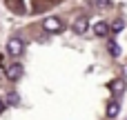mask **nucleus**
<instances>
[{"label":"nucleus","mask_w":127,"mask_h":120,"mask_svg":"<svg viewBox=\"0 0 127 120\" xmlns=\"http://www.w3.org/2000/svg\"><path fill=\"white\" fill-rule=\"evenodd\" d=\"M109 89H112V94H114V96H121V94H125V89H127L125 78H114V80L109 82Z\"/></svg>","instance_id":"obj_4"},{"label":"nucleus","mask_w":127,"mask_h":120,"mask_svg":"<svg viewBox=\"0 0 127 120\" xmlns=\"http://www.w3.org/2000/svg\"><path fill=\"white\" fill-rule=\"evenodd\" d=\"M94 33L100 36V38H105V36L109 33V24H107V22H96V24H94Z\"/></svg>","instance_id":"obj_7"},{"label":"nucleus","mask_w":127,"mask_h":120,"mask_svg":"<svg viewBox=\"0 0 127 120\" xmlns=\"http://www.w3.org/2000/svg\"><path fill=\"white\" fill-rule=\"evenodd\" d=\"M107 49H109V53H112V56H116V58L121 56V47H118V42H116V40H109V42H107Z\"/></svg>","instance_id":"obj_8"},{"label":"nucleus","mask_w":127,"mask_h":120,"mask_svg":"<svg viewBox=\"0 0 127 120\" xmlns=\"http://www.w3.org/2000/svg\"><path fill=\"white\" fill-rule=\"evenodd\" d=\"M121 114V102L118 100H109V105H107V118H116Z\"/></svg>","instance_id":"obj_6"},{"label":"nucleus","mask_w":127,"mask_h":120,"mask_svg":"<svg viewBox=\"0 0 127 120\" xmlns=\"http://www.w3.org/2000/svg\"><path fill=\"white\" fill-rule=\"evenodd\" d=\"M22 65H18V62H13V65H9L7 67V80H11V82H16V80H20V76H22Z\"/></svg>","instance_id":"obj_3"},{"label":"nucleus","mask_w":127,"mask_h":120,"mask_svg":"<svg viewBox=\"0 0 127 120\" xmlns=\"http://www.w3.org/2000/svg\"><path fill=\"white\" fill-rule=\"evenodd\" d=\"M4 111V100H0V114Z\"/></svg>","instance_id":"obj_12"},{"label":"nucleus","mask_w":127,"mask_h":120,"mask_svg":"<svg viewBox=\"0 0 127 120\" xmlns=\"http://www.w3.org/2000/svg\"><path fill=\"white\" fill-rule=\"evenodd\" d=\"M42 29H45V31H49V33H58V31H63V29H65V24H63V20H60V18L49 16V18H45V20H42Z\"/></svg>","instance_id":"obj_1"},{"label":"nucleus","mask_w":127,"mask_h":120,"mask_svg":"<svg viewBox=\"0 0 127 120\" xmlns=\"http://www.w3.org/2000/svg\"><path fill=\"white\" fill-rule=\"evenodd\" d=\"M7 53L11 56V58H18V56H22V51H25V42L20 40V38H11V40H7Z\"/></svg>","instance_id":"obj_2"},{"label":"nucleus","mask_w":127,"mask_h":120,"mask_svg":"<svg viewBox=\"0 0 127 120\" xmlns=\"http://www.w3.org/2000/svg\"><path fill=\"white\" fill-rule=\"evenodd\" d=\"M87 27H89V22H87V18H76V22L71 24V29H74V33H85L87 31Z\"/></svg>","instance_id":"obj_5"},{"label":"nucleus","mask_w":127,"mask_h":120,"mask_svg":"<svg viewBox=\"0 0 127 120\" xmlns=\"http://www.w3.org/2000/svg\"><path fill=\"white\" fill-rule=\"evenodd\" d=\"M16 102H18V96H16V94H11V96L7 98V105H16Z\"/></svg>","instance_id":"obj_11"},{"label":"nucleus","mask_w":127,"mask_h":120,"mask_svg":"<svg viewBox=\"0 0 127 120\" xmlns=\"http://www.w3.org/2000/svg\"><path fill=\"white\" fill-rule=\"evenodd\" d=\"M94 2H96L100 9H107V7H109V0H94Z\"/></svg>","instance_id":"obj_10"},{"label":"nucleus","mask_w":127,"mask_h":120,"mask_svg":"<svg viewBox=\"0 0 127 120\" xmlns=\"http://www.w3.org/2000/svg\"><path fill=\"white\" fill-rule=\"evenodd\" d=\"M123 29H125V22H123V20H116V22L109 27V31H112V33H121Z\"/></svg>","instance_id":"obj_9"}]
</instances>
